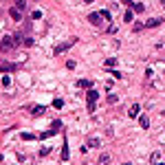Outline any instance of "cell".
Listing matches in <instances>:
<instances>
[{"label":"cell","instance_id":"3","mask_svg":"<svg viewBox=\"0 0 165 165\" xmlns=\"http://www.w3.org/2000/svg\"><path fill=\"white\" fill-rule=\"evenodd\" d=\"M97 97H99V92H97L95 88H88V92H86V99H88V104H95V101H97Z\"/></svg>","mask_w":165,"mask_h":165},{"label":"cell","instance_id":"26","mask_svg":"<svg viewBox=\"0 0 165 165\" xmlns=\"http://www.w3.org/2000/svg\"><path fill=\"white\" fill-rule=\"evenodd\" d=\"M108 101H110V104H114V101H117V95H112V92H110V95H108Z\"/></svg>","mask_w":165,"mask_h":165},{"label":"cell","instance_id":"19","mask_svg":"<svg viewBox=\"0 0 165 165\" xmlns=\"http://www.w3.org/2000/svg\"><path fill=\"white\" fill-rule=\"evenodd\" d=\"M2 86H5V88H7V86H11V77H9V75H5V77H2Z\"/></svg>","mask_w":165,"mask_h":165},{"label":"cell","instance_id":"29","mask_svg":"<svg viewBox=\"0 0 165 165\" xmlns=\"http://www.w3.org/2000/svg\"><path fill=\"white\" fill-rule=\"evenodd\" d=\"M163 7H165V0H163Z\"/></svg>","mask_w":165,"mask_h":165},{"label":"cell","instance_id":"25","mask_svg":"<svg viewBox=\"0 0 165 165\" xmlns=\"http://www.w3.org/2000/svg\"><path fill=\"white\" fill-rule=\"evenodd\" d=\"M108 158H110L108 154H101V156H99V163H108Z\"/></svg>","mask_w":165,"mask_h":165},{"label":"cell","instance_id":"20","mask_svg":"<svg viewBox=\"0 0 165 165\" xmlns=\"http://www.w3.org/2000/svg\"><path fill=\"white\" fill-rule=\"evenodd\" d=\"M46 154H51V145H49V148H42V150H40V156H46Z\"/></svg>","mask_w":165,"mask_h":165},{"label":"cell","instance_id":"6","mask_svg":"<svg viewBox=\"0 0 165 165\" xmlns=\"http://www.w3.org/2000/svg\"><path fill=\"white\" fill-rule=\"evenodd\" d=\"M99 20H101V13H90V16H88V22H90V25H95V27L101 25Z\"/></svg>","mask_w":165,"mask_h":165},{"label":"cell","instance_id":"2","mask_svg":"<svg viewBox=\"0 0 165 165\" xmlns=\"http://www.w3.org/2000/svg\"><path fill=\"white\" fill-rule=\"evenodd\" d=\"M75 40H77V38H70L68 42H62V44H57V46H55V49H53V53H55V55H60V53H64L66 49H70V46H73V44H75Z\"/></svg>","mask_w":165,"mask_h":165},{"label":"cell","instance_id":"21","mask_svg":"<svg viewBox=\"0 0 165 165\" xmlns=\"http://www.w3.org/2000/svg\"><path fill=\"white\" fill-rule=\"evenodd\" d=\"M110 75H112L114 79H121V73H119V70H110Z\"/></svg>","mask_w":165,"mask_h":165},{"label":"cell","instance_id":"23","mask_svg":"<svg viewBox=\"0 0 165 165\" xmlns=\"http://www.w3.org/2000/svg\"><path fill=\"white\" fill-rule=\"evenodd\" d=\"M99 13H101V18H104V20H110V11H106V9H104V11H99Z\"/></svg>","mask_w":165,"mask_h":165},{"label":"cell","instance_id":"18","mask_svg":"<svg viewBox=\"0 0 165 165\" xmlns=\"http://www.w3.org/2000/svg\"><path fill=\"white\" fill-rule=\"evenodd\" d=\"M114 64H117V60H114V57H108V60H106V66H108V68H112Z\"/></svg>","mask_w":165,"mask_h":165},{"label":"cell","instance_id":"4","mask_svg":"<svg viewBox=\"0 0 165 165\" xmlns=\"http://www.w3.org/2000/svg\"><path fill=\"white\" fill-rule=\"evenodd\" d=\"M18 66L16 64H7V62H0V73H13Z\"/></svg>","mask_w":165,"mask_h":165},{"label":"cell","instance_id":"7","mask_svg":"<svg viewBox=\"0 0 165 165\" xmlns=\"http://www.w3.org/2000/svg\"><path fill=\"white\" fill-rule=\"evenodd\" d=\"M139 112H141V106H139V104H132V106H130V110H128V117H132V119H134Z\"/></svg>","mask_w":165,"mask_h":165},{"label":"cell","instance_id":"1","mask_svg":"<svg viewBox=\"0 0 165 165\" xmlns=\"http://www.w3.org/2000/svg\"><path fill=\"white\" fill-rule=\"evenodd\" d=\"M16 46H18V38L16 35H5L2 38V42H0V51H11V49H16Z\"/></svg>","mask_w":165,"mask_h":165},{"label":"cell","instance_id":"22","mask_svg":"<svg viewBox=\"0 0 165 165\" xmlns=\"http://www.w3.org/2000/svg\"><path fill=\"white\" fill-rule=\"evenodd\" d=\"M31 18H33V20H40V18H42V11H33Z\"/></svg>","mask_w":165,"mask_h":165},{"label":"cell","instance_id":"12","mask_svg":"<svg viewBox=\"0 0 165 165\" xmlns=\"http://www.w3.org/2000/svg\"><path fill=\"white\" fill-rule=\"evenodd\" d=\"M68 156H70V152H68V143L64 141V148H62V158H64V161H68Z\"/></svg>","mask_w":165,"mask_h":165},{"label":"cell","instance_id":"16","mask_svg":"<svg viewBox=\"0 0 165 165\" xmlns=\"http://www.w3.org/2000/svg\"><path fill=\"white\" fill-rule=\"evenodd\" d=\"M77 86H79V88H90L92 84H90L88 79H79V82H77Z\"/></svg>","mask_w":165,"mask_h":165},{"label":"cell","instance_id":"8","mask_svg":"<svg viewBox=\"0 0 165 165\" xmlns=\"http://www.w3.org/2000/svg\"><path fill=\"white\" fill-rule=\"evenodd\" d=\"M9 16L16 20V22H20V18H22V11L18 9V7H11V11H9Z\"/></svg>","mask_w":165,"mask_h":165},{"label":"cell","instance_id":"24","mask_svg":"<svg viewBox=\"0 0 165 165\" xmlns=\"http://www.w3.org/2000/svg\"><path fill=\"white\" fill-rule=\"evenodd\" d=\"M62 106H64L62 99H55V101H53V108H62Z\"/></svg>","mask_w":165,"mask_h":165},{"label":"cell","instance_id":"17","mask_svg":"<svg viewBox=\"0 0 165 165\" xmlns=\"http://www.w3.org/2000/svg\"><path fill=\"white\" fill-rule=\"evenodd\" d=\"M20 136H22V141H33V139H35V136H33L31 132H22Z\"/></svg>","mask_w":165,"mask_h":165},{"label":"cell","instance_id":"5","mask_svg":"<svg viewBox=\"0 0 165 165\" xmlns=\"http://www.w3.org/2000/svg\"><path fill=\"white\" fill-rule=\"evenodd\" d=\"M158 25H163V18H150V20L145 22V29H154V27H158Z\"/></svg>","mask_w":165,"mask_h":165},{"label":"cell","instance_id":"11","mask_svg":"<svg viewBox=\"0 0 165 165\" xmlns=\"http://www.w3.org/2000/svg\"><path fill=\"white\" fill-rule=\"evenodd\" d=\"M139 123H141V128H148V126H150V119H148L145 114H141V117H139Z\"/></svg>","mask_w":165,"mask_h":165},{"label":"cell","instance_id":"27","mask_svg":"<svg viewBox=\"0 0 165 165\" xmlns=\"http://www.w3.org/2000/svg\"><path fill=\"white\" fill-rule=\"evenodd\" d=\"M121 2H126L128 7H132V5H134V0H121Z\"/></svg>","mask_w":165,"mask_h":165},{"label":"cell","instance_id":"9","mask_svg":"<svg viewBox=\"0 0 165 165\" xmlns=\"http://www.w3.org/2000/svg\"><path fill=\"white\" fill-rule=\"evenodd\" d=\"M13 7H18L20 11H25L27 9V0H13Z\"/></svg>","mask_w":165,"mask_h":165},{"label":"cell","instance_id":"15","mask_svg":"<svg viewBox=\"0 0 165 165\" xmlns=\"http://www.w3.org/2000/svg\"><path fill=\"white\" fill-rule=\"evenodd\" d=\"M88 148H99V139H95V136L88 139Z\"/></svg>","mask_w":165,"mask_h":165},{"label":"cell","instance_id":"28","mask_svg":"<svg viewBox=\"0 0 165 165\" xmlns=\"http://www.w3.org/2000/svg\"><path fill=\"white\" fill-rule=\"evenodd\" d=\"M90 2H92V0H84V5H90Z\"/></svg>","mask_w":165,"mask_h":165},{"label":"cell","instance_id":"13","mask_svg":"<svg viewBox=\"0 0 165 165\" xmlns=\"http://www.w3.org/2000/svg\"><path fill=\"white\" fill-rule=\"evenodd\" d=\"M42 112H44L42 106H33V108H29V114H42Z\"/></svg>","mask_w":165,"mask_h":165},{"label":"cell","instance_id":"10","mask_svg":"<svg viewBox=\"0 0 165 165\" xmlns=\"http://www.w3.org/2000/svg\"><path fill=\"white\" fill-rule=\"evenodd\" d=\"M130 9H132V11H136V13H143V11H145V5H141V2H134Z\"/></svg>","mask_w":165,"mask_h":165},{"label":"cell","instance_id":"14","mask_svg":"<svg viewBox=\"0 0 165 165\" xmlns=\"http://www.w3.org/2000/svg\"><path fill=\"white\" fill-rule=\"evenodd\" d=\"M123 20H126V22H132V20H134V11H132V9L126 11V13H123Z\"/></svg>","mask_w":165,"mask_h":165}]
</instances>
